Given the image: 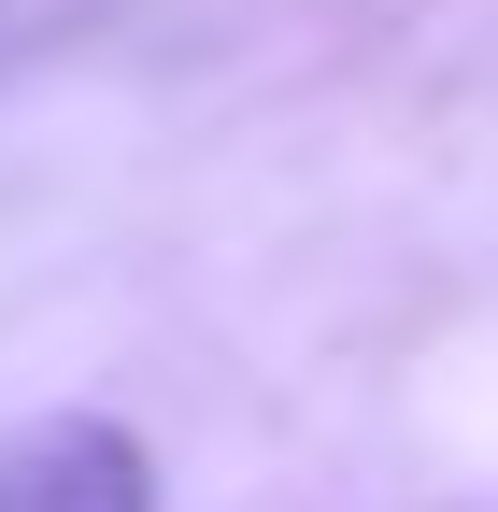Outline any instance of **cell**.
Wrapping results in <instances>:
<instances>
[{
    "mask_svg": "<svg viewBox=\"0 0 498 512\" xmlns=\"http://www.w3.org/2000/svg\"><path fill=\"white\" fill-rule=\"evenodd\" d=\"M0 512H157V456L114 413H29L0 427Z\"/></svg>",
    "mask_w": 498,
    "mask_h": 512,
    "instance_id": "obj_1",
    "label": "cell"
}]
</instances>
